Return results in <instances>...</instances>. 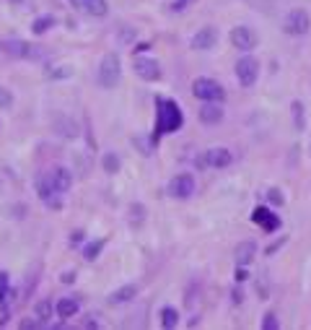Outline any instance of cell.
Masks as SVG:
<instances>
[{
  "label": "cell",
  "instance_id": "1",
  "mask_svg": "<svg viewBox=\"0 0 311 330\" xmlns=\"http://www.w3.org/2000/svg\"><path fill=\"white\" fill-rule=\"evenodd\" d=\"M156 107H159V120H156V133H153V143H159V138L164 133H174V130H179L182 122H184V115L176 102L171 99H156Z\"/></svg>",
  "mask_w": 311,
  "mask_h": 330
},
{
  "label": "cell",
  "instance_id": "2",
  "mask_svg": "<svg viewBox=\"0 0 311 330\" xmlns=\"http://www.w3.org/2000/svg\"><path fill=\"white\" fill-rule=\"evenodd\" d=\"M122 78V60L117 52H106L101 57V65H99V73H96V81L101 89H114Z\"/></svg>",
  "mask_w": 311,
  "mask_h": 330
},
{
  "label": "cell",
  "instance_id": "3",
  "mask_svg": "<svg viewBox=\"0 0 311 330\" xmlns=\"http://www.w3.org/2000/svg\"><path fill=\"white\" fill-rule=\"evenodd\" d=\"M192 94L203 102H223L226 99V89L213 78H195L192 81Z\"/></svg>",
  "mask_w": 311,
  "mask_h": 330
},
{
  "label": "cell",
  "instance_id": "4",
  "mask_svg": "<svg viewBox=\"0 0 311 330\" xmlns=\"http://www.w3.org/2000/svg\"><path fill=\"white\" fill-rule=\"evenodd\" d=\"M308 26H311V18H308V13L301 11V8L291 11V13H288V16L283 18V31H285V34H291V37H301V34H306Z\"/></svg>",
  "mask_w": 311,
  "mask_h": 330
},
{
  "label": "cell",
  "instance_id": "5",
  "mask_svg": "<svg viewBox=\"0 0 311 330\" xmlns=\"http://www.w3.org/2000/svg\"><path fill=\"white\" fill-rule=\"evenodd\" d=\"M257 76H259V60H257V57L247 55V57H241V60L236 62V78H239V83L244 86V89L254 86Z\"/></svg>",
  "mask_w": 311,
  "mask_h": 330
},
{
  "label": "cell",
  "instance_id": "6",
  "mask_svg": "<svg viewBox=\"0 0 311 330\" xmlns=\"http://www.w3.org/2000/svg\"><path fill=\"white\" fill-rule=\"evenodd\" d=\"M231 42H234V47L236 50H244V52H249L259 45V37L252 26H234L231 31Z\"/></svg>",
  "mask_w": 311,
  "mask_h": 330
},
{
  "label": "cell",
  "instance_id": "7",
  "mask_svg": "<svg viewBox=\"0 0 311 330\" xmlns=\"http://www.w3.org/2000/svg\"><path fill=\"white\" fill-rule=\"evenodd\" d=\"M47 174V182L52 187V192H68L70 185H73V174L70 169H65V167H52L50 172H44Z\"/></svg>",
  "mask_w": 311,
  "mask_h": 330
},
{
  "label": "cell",
  "instance_id": "8",
  "mask_svg": "<svg viewBox=\"0 0 311 330\" xmlns=\"http://www.w3.org/2000/svg\"><path fill=\"white\" fill-rule=\"evenodd\" d=\"M192 192H195V177H192V174H176V177L169 182V195L171 197L187 201Z\"/></svg>",
  "mask_w": 311,
  "mask_h": 330
},
{
  "label": "cell",
  "instance_id": "9",
  "mask_svg": "<svg viewBox=\"0 0 311 330\" xmlns=\"http://www.w3.org/2000/svg\"><path fill=\"white\" fill-rule=\"evenodd\" d=\"M132 68H135V73H138L143 81H159V78H161V65L156 62L153 57H135Z\"/></svg>",
  "mask_w": 311,
  "mask_h": 330
},
{
  "label": "cell",
  "instance_id": "10",
  "mask_svg": "<svg viewBox=\"0 0 311 330\" xmlns=\"http://www.w3.org/2000/svg\"><path fill=\"white\" fill-rule=\"evenodd\" d=\"M0 55L13 57V60L29 57L31 55V45H26V42H21V39H3V42H0Z\"/></svg>",
  "mask_w": 311,
  "mask_h": 330
},
{
  "label": "cell",
  "instance_id": "11",
  "mask_svg": "<svg viewBox=\"0 0 311 330\" xmlns=\"http://www.w3.org/2000/svg\"><path fill=\"white\" fill-rule=\"evenodd\" d=\"M252 221H254L257 226H262L264 232H275V229L280 226V218H278L270 208H264V206H257V208H254Z\"/></svg>",
  "mask_w": 311,
  "mask_h": 330
},
{
  "label": "cell",
  "instance_id": "12",
  "mask_svg": "<svg viewBox=\"0 0 311 330\" xmlns=\"http://www.w3.org/2000/svg\"><path fill=\"white\" fill-rule=\"evenodd\" d=\"M218 45V29L215 26H203L192 37V47L195 50H213Z\"/></svg>",
  "mask_w": 311,
  "mask_h": 330
},
{
  "label": "cell",
  "instance_id": "13",
  "mask_svg": "<svg viewBox=\"0 0 311 330\" xmlns=\"http://www.w3.org/2000/svg\"><path fill=\"white\" fill-rule=\"evenodd\" d=\"M234 161V156H231V151L228 148H208L205 151V164L208 167H213V169H223V167H228Z\"/></svg>",
  "mask_w": 311,
  "mask_h": 330
},
{
  "label": "cell",
  "instance_id": "14",
  "mask_svg": "<svg viewBox=\"0 0 311 330\" xmlns=\"http://www.w3.org/2000/svg\"><path fill=\"white\" fill-rule=\"evenodd\" d=\"M200 120H203L205 125H218L220 120H223V109L218 107V102H205L203 107H200Z\"/></svg>",
  "mask_w": 311,
  "mask_h": 330
},
{
  "label": "cell",
  "instance_id": "15",
  "mask_svg": "<svg viewBox=\"0 0 311 330\" xmlns=\"http://www.w3.org/2000/svg\"><path fill=\"white\" fill-rule=\"evenodd\" d=\"M78 310H81V304H78V299H73V296H62V299L55 304V312H57V317H62V320L75 317Z\"/></svg>",
  "mask_w": 311,
  "mask_h": 330
},
{
  "label": "cell",
  "instance_id": "16",
  "mask_svg": "<svg viewBox=\"0 0 311 330\" xmlns=\"http://www.w3.org/2000/svg\"><path fill=\"white\" fill-rule=\"evenodd\" d=\"M138 296V286L135 283H125L122 289H117V291H112L109 294V304H127V302H132Z\"/></svg>",
  "mask_w": 311,
  "mask_h": 330
},
{
  "label": "cell",
  "instance_id": "17",
  "mask_svg": "<svg viewBox=\"0 0 311 330\" xmlns=\"http://www.w3.org/2000/svg\"><path fill=\"white\" fill-rule=\"evenodd\" d=\"M257 255V245L254 242H239V247H236V266H249V262L254 260Z\"/></svg>",
  "mask_w": 311,
  "mask_h": 330
},
{
  "label": "cell",
  "instance_id": "18",
  "mask_svg": "<svg viewBox=\"0 0 311 330\" xmlns=\"http://www.w3.org/2000/svg\"><path fill=\"white\" fill-rule=\"evenodd\" d=\"M52 26H55V16H52V13H44V16H39L34 24H31V31H34L36 37H42V34H47Z\"/></svg>",
  "mask_w": 311,
  "mask_h": 330
},
{
  "label": "cell",
  "instance_id": "19",
  "mask_svg": "<svg viewBox=\"0 0 311 330\" xmlns=\"http://www.w3.org/2000/svg\"><path fill=\"white\" fill-rule=\"evenodd\" d=\"M83 11H86L88 16L101 18V16H106L109 6H106V0H86V3H83Z\"/></svg>",
  "mask_w": 311,
  "mask_h": 330
},
{
  "label": "cell",
  "instance_id": "20",
  "mask_svg": "<svg viewBox=\"0 0 311 330\" xmlns=\"http://www.w3.org/2000/svg\"><path fill=\"white\" fill-rule=\"evenodd\" d=\"M70 76H73V68H70V65H55V68H47V71H44V78H50V81L70 78Z\"/></svg>",
  "mask_w": 311,
  "mask_h": 330
},
{
  "label": "cell",
  "instance_id": "21",
  "mask_svg": "<svg viewBox=\"0 0 311 330\" xmlns=\"http://www.w3.org/2000/svg\"><path fill=\"white\" fill-rule=\"evenodd\" d=\"M161 325L166 330L176 327V325H179V312H176L174 307H164V310H161Z\"/></svg>",
  "mask_w": 311,
  "mask_h": 330
},
{
  "label": "cell",
  "instance_id": "22",
  "mask_svg": "<svg viewBox=\"0 0 311 330\" xmlns=\"http://www.w3.org/2000/svg\"><path fill=\"white\" fill-rule=\"evenodd\" d=\"M52 310H55V307H52V302H50V299H39V302L34 304V315H36L42 322L52 317Z\"/></svg>",
  "mask_w": 311,
  "mask_h": 330
},
{
  "label": "cell",
  "instance_id": "23",
  "mask_svg": "<svg viewBox=\"0 0 311 330\" xmlns=\"http://www.w3.org/2000/svg\"><path fill=\"white\" fill-rule=\"evenodd\" d=\"M101 250H104V239H96V242H88V245L83 247V257L91 262V260H96L99 255H101Z\"/></svg>",
  "mask_w": 311,
  "mask_h": 330
},
{
  "label": "cell",
  "instance_id": "24",
  "mask_svg": "<svg viewBox=\"0 0 311 330\" xmlns=\"http://www.w3.org/2000/svg\"><path fill=\"white\" fill-rule=\"evenodd\" d=\"M104 172L106 174H117L120 172V156H117V153H104Z\"/></svg>",
  "mask_w": 311,
  "mask_h": 330
},
{
  "label": "cell",
  "instance_id": "25",
  "mask_svg": "<svg viewBox=\"0 0 311 330\" xmlns=\"http://www.w3.org/2000/svg\"><path fill=\"white\" fill-rule=\"evenodd\" d=\"M293 125H296V130H303V125H306V112H303V104L301 102H293Z\"/></svg>",
  "mask_w": 311,
  "mask_h": 330
},
{
  "label": "cell",
  "instance_id": "26",
  "mask_svg": "<svg viewBox=\"0 0 311 330\" xmlns=\"http://www.w3.org/2000/svg\"><path fill=\"white\" fill-rule=\"evenodd\" d=\"M143 218H145V206H140V203L130 206V224L140 226V224H143Z\"/></svg>",
  "mask_w": 311,
  "mask_h": 330
},
{
  "label": "cell",
  "instance_id": "27",
  "mask_svg": "<svg viewBox=\"0 0 311 330\" xmlns=\"http://www.w3.org/2000/svg\"><path fill=\"white\" fill-rule=\"evenodd\" d=\"M11 107H13V94L0 86V109H11Z\"/></svg>",
  "mask_w": 311,
  "mask_h": 330
},
{
  "label": "cell",
  "instance_id": "28",
  "mask_svg": "<svg viewBox=\"0 0 311 330\" xmlns=\"http://www.w3.org/2000/svg\"><path fill=\"white\" fill-rule=\"evenodd\" d=\"M267 201H270L273 206H283V203H285V195H283L278 187H273V190H267Z\"/></svg>",
  "mask_w": 311,
  "mask_h": 330
},
{
  "label": "cell",
  "instance_id": "29",
  "mask_svg": "<svg viewBox=\"0 0 311 330\" xmlns=\"http://www.w3.org/2000/svg\"><path fill=\"white\" fill-rule=\"evenodd\" d=\"M262 327H264V330H280V322H278V317H275L273 312H267V315H264Z\"/></svg>",
  "mask_w": 311,
  "mask_h": 330
},
{
  "label": "cell",
  "instance_id": "30",
  "mask_svg": "<svg viewBox=\"0 0 311 330\" xmlns=\"http://www.w3.org/2000/svg\"><path fill=\"white\" fill-rule=\"evenodd\" d=\"M120 42H122V45H130V42H135V29H132V26H125V29L120 31Z\"/></svg>",
  "mask_w": 311,
  "mask_h": 330
},
{
  "label": "cell",
  "instance_id": "31",
  "mask_svg": "<svg viewBox=\"0 0 311 330\" xmlns=\"http://www.w3.org/2000/svg\"><path fill=\"white\" fill-rule=\"evenodd\" d=\"M6 296H8V276L0 273V302H6Z\"/></svg>",
  "mask_w": 311,
  "mask_h": 330
},
{
  "label": "cell",
  "instance_id": "32",
  "mask_svg": "<svg viewBox=\"0 0 311 330\" xmlns=\"http://www.w3.org/2000/svg\"><path fill=\"white\" fill-rule=\"evenodd\" d=\"M285 242H288V237H280V239H278V242H273V245H270V247H267V255H273V252H275V250H280V247H283V245H285Z\"/></svg>",
  "mask_w": 311,
  "mask_h": 330
},
{
  "label": "cell",
  "instance_id": "33",
  "mask_svg": "<svg viewBox=\"0 0 311 330\" xmlns=\"http://www.w3.org/2000/svg\"><path fill=\"white\" fill-rule=\"evenodd\" d=\"M60 281H62V283H73V281H75V271H65Z\"/></svg>",
  "mask_w": 311,
  "mask_h": 330
},
{
  "label": "cell",
  "instance_id": "34",
  "mask_svg": "<svg viewBox=\"0 0 311 330\" xmlns=\"http://www.w3.org/2000/svg\"><path fill=\"white\" fill-rule=\"evenodd\" d=\"M83 242V232H73L70 234V245H81Z\"/></svg>",
  "mask_w": 311,
  "mask_h": 330
},
{
  "label": "cell",
  "instance_id": "35",
  "mask_svg": "<svg viewBox=\"0 0 311 330\" xmlns=\"http://www.w3.org/2000/svg\"><path fill=\"white\" fill-rule=\"evenodd\" d=\"M247 278H249V273L244 271V266H239L236 268V281H247Z\"/></svg>",
  "mask_w": 311,
  "mask_h": 330
},
{
  "label": "cell",
  "instance_id": "36",
  "mask_svg": "<svg viewBox=\"0 0 311 330\" xmlns=\"http://www.w3.org/2000/svg\"><path fill=\"white\" fill-rule=\"evenodd\" d=\"M42 320H26V322H21V327H39Z\"/></svg>",
  "mask_w": 311,
  "mask_h": 330
},
{
  "label": "cell",
  "instance_id": "37",
  "mask_svg": "<svg viewBox=\"0 0 311 330\" xmlns=\"http://www.w3.org/2000/svg\"><path fill=\"white\" fill-rule=\"evenodd\" d=\"M83 3H86V0H70V6H75V8H81V11H83Z\"/></svg>",
  "mask_w": 311,
  "mask_h": 330
},
{
  "label": "cell",
  "instance_id": "38",
  "mask_svg": "<svg viewBox=\"0 0 311 330\" xmlns=\"http://www.w3.org/2000/svg\"><path fill=\"white\" fill-rule=\"evenodd\" d=\"M241 299H244V294H241V291H239V289H236V291H234V302H236V304H239V302H241Z\"/></svg>",
  "mask_w": 311,
  "mask_h": 330
},
{
  "label": "cell",
  "instance_id": "39",
  "mask_svg": "<svg viewBox=\"0 0 311 330\" xmlns=\"http://www.w3.org/2000/svg\"><path fill=\"white\" fill-rule=\"evenodd\" d=\"M135 50H140V52H145V50H150V45H148V42H143V45H138Z\"/></svg>",
  "mask_w": 311,
  "mask_h": 330
}]
</instances>
